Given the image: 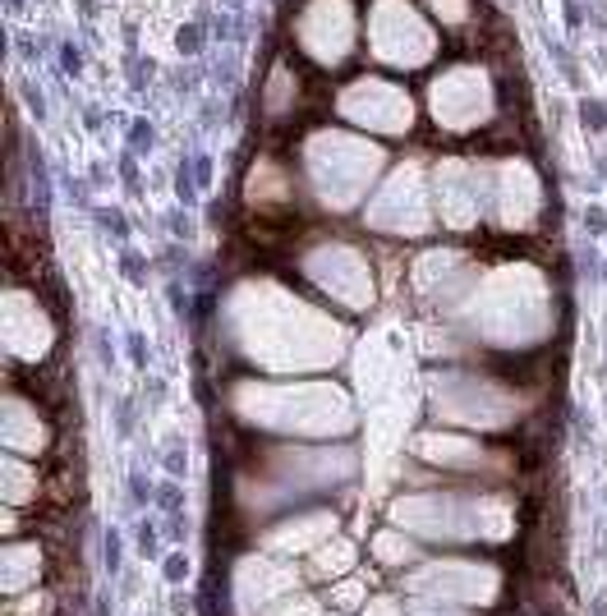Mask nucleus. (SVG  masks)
<instances>
[{
  "label": "nucleus",
  "instance_id": "obj_9",
  "mask_svg": "<svg viewBox=\"0 0 607 616\" xmlns=\"http://www.w3.org/2000/svg\"><path fill=\"white\" fill-rule=\"evenodd\" d=\"M281 616H318V607H313L309 598H295V603H286V612Z\"/></svg>",
  "mask_w": 607,
  "mask_h": 616
},
{
  "label": "nucleus",
  "instance_id": "obj_4",
  "mask_svg": "<svg viewBox=\"0 0 607 616\" xmlns=\"http://www.w3.org/2000/svg\"><path fill=\"white\" fill-rule=\"evenodd\" d=\"M350 566H355V543H345V538H332V543L313 548V575H322V580H336Z\"/></svg>",
  "mask_w": 607,
  "mask_h": 616
},
{
  "label": "nucleus",
  "instance_id": "obj_7",
  "mask_svg": "<svg viewBox=\"0 0 607 616\" xmlns=\"http://www.w3.org/2000/svg\"><path fill=\"white\" fill-rule=\"evenodd\" d=\"M5 488H10V502H28V497H33V474L23 479L19 460H10V465H5Z\"/></svg>",
  "mask_w": 607,
  "mask_h": 616
},
{
  "label": "nucleus",
  "instance_id": "obj_10",
  "mask_svg": "<svg viewBox=\"0 0 607 616\" xmlns=\"http://www.w3.org/2000/svg\"><path fill=\"white\" fill-rule=\"evenodd\" d=\"M368 616H401V607L391 603V598H378V603L368 607Z\"/></svg>",
  "mask_w": 607,
  "mask_h": 616
},
{
  "label": "nucleus",
  "instance_id": "obj_5",
  "mask_svg": "<svg viewBox=\"0 0 607 616\" xmlns=\"http://www.w3.org/2000/svg\"><path fill=\"white\" fill-rule=\"evenodd\" d=\"M5 566H10V571H5V589H23V580L33 584L37 575H42V548H10L5 552Z\"/></svg>",
  "mask_w": 607,
  "mask_h": 616
},
{
  "label": "nucleus",
  "instance_id": "obj_8",
  "mask_svg": "<svg viewBox=\"0 0 607 616\" xmlns=\"http://www.w3.org/2000/svg\"><path fill=\"white\" fill-rule=\"evenodd\" d=\"M332 603H336V607H359V603H364V584H359V580H345V584H336Z\"/></svg>",
  "mask_w": 607,
  "mask_h": 616
},
{
  "label": "nucleus",
  "instance_id": "obj_1",
  "mask_svg": "<svg viewBox=\"0 0 607 616\" xmlns=\"http://www.w3.org/2000/svg\"><path fill=\"white\" fill-rule=\"evenodd\" d=\"M410 589H428L437 603H479L488 607L497 594L493 566H465V561H437L410 580Z\"/></svg>",
  "mask_w": 607,
  "mask_h": 616
},
{
  "label": "nucleus",
  "instance_id": "obj_3",
  "mask_svg": "<svg viewBox=\"0 0 607 616\" xmlns=\"http://www.w3.org/2000/svg\"><path fill=\"white\" fill-rule=\"evenodd\" d=\"M332 515H309V520H295V525H281V534L267 538V548L276 552H299V548H322L332 538Z\"/></svg>",
  "mask_w": 607,
  "mask_h": 616
},
{
  "label": "nucleus",
  "instance_id": "obj_2",
  "mask_svg": "<svg viewBox=\"0 0 607 616\" xmlns=\"http://www.w3.org/2000/svg\"><path fill=\"white\" fill-rule=\"evenodd\" d=\"M290 584H295V575L286 571V566H272V561H244L240 571V598H244V612H258V607L267 603V598L286 594Z\"/></svg>",
  "mask_w": 607,
  "mask_h": 616
},
{
  "label": "nucleus",
  "instance_id": "obj_6",
  "mask_svg": "<svg viewBox=\"0 0 607 616\" xmlns=\"http://www.w3.org/2000/svg\"><path fill=\"white\" fill-rule=\"evenodd\" d=\"M373 548H378V557L387 561V566H391V561H410L414 557L410 543H405L401 534H391V529H387V534H378V543H373Z\"/></svg>",
  "mask_w": 607,
  "mask_h": 616
}]
</instances>
